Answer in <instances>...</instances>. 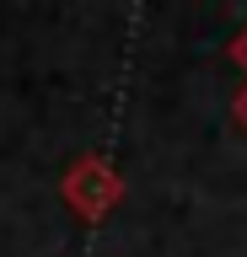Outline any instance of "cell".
<instances>
[{
    "instance_id": "1",
    "label": "cell",
    "mask_w": 247,
    "mask_h": 257,
    "mask_svg": "<svg viewBox=\"0 0 247 257\" xmlns=\"http://www.w3.org/2000/svg\"><path fill=\"white\" fill-rule=\"evenodd\" d=\"M124 193H129L124 172H118L108 156H97V150L75 156L65 166V177H59V198H65V209L75 214V220H86V225L108 220V214L124 204Z\"/></svg>"
},
{
    "instance_id": "2",
    "label": "cell",
    "mask_w": 247,
    "mask_h": 257,
    "mask_svg": "<svg viewBox=\"0 0 247 257\" xmlns=\"http://www.w3.org/2000/svg\"><path fill=\"white\" fill-rule=\"evenodd\" d=\"M231 64H236V70H247V27L231 38Z\"/></svg>"
},
{
    "instance_id": "3",
    "label": "cell",
    "mask_w": 247,
    "mask_h": 257,
    "mask_svg": "<svg viewBox=\"0 0 247 257\" xmlns=\"http://www.w3.org/2000/svg\"><path fill=\"white\" fill-rule=\"evenodd\" d=\"M231 118H236V123L247 128V86H242V91H236V96H231Z\"/></svg>"
}]
</instances>
